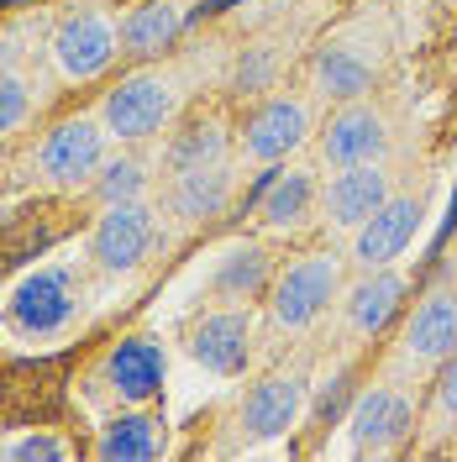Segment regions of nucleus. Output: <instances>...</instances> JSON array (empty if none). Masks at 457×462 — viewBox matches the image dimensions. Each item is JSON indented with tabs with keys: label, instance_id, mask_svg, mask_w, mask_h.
<instances>
[{
	"label": "nucleus",
	"instance_id": "f257e3e1",
	"mask_svg": "<svg viewBox=\"0 0 457 462\" xmlns=\"http://www.w3.org/2000/svg\"><path fill=\"white\" fill-rule=\"evenodd\" d=\"M342 300V258L337 253H305L268 284V316L279 331H311L315 320Z\"/></svg>",
	"mask_w": 457,
	"mask_h": 462
},
{
	"label": "nucleus",
	"instance_id": "f03ea898",
	"mask_svg": "<svg viewBox=\"0 0 457 462\" xmlns=\"http://www.w3.org/2000/svg\"><path fill=\"white\" fill-rule=\"evenodd\" d=\"M79 273L69 268V263H42V268H32L22 284L11 289V300H5V326L16 331V337H58L69 320L79 316Z\"/></svg>",
	"mask_w": 457,
	"mask_h": 462
},
{
	"label": "nucleus",
	"instance_id": "7ed1b4c3",
	"mask_svg": "<svg viewBox=\"0 0 457 462\" xmlns=\"http://www.w3.org/2000/svg\"><path fill=\"white\" fill-rule=\"evenodd\" d=\"M173 116V85L163 74H132L106 95L100 106V121L116 143H143L153 132H163Z\"/></svg>",
	"mask_w": 457,
	"mask_h": 462
},
{
	"label": "nucleus",
	"instance_id": "20e7f679",
	"mask_svg": "<svg viewBox=\"0 0 457 462\" xmlns=\"http://www.w3.org/2000/svg\"><path fill=\"white\" fill-rule=\"evenodd\" d=\"M153 242H158L153 210L143 200H121V205H106V216L95 221V231H89V258L100 263L106 273H132L153 253Z\"/></svg>",
	"mask_w": 457,
	"mask_h": 462
},
{
	"label": "nucleus",
	"instance_id": "39448f33",
	"mask_svg": "<svg viewBox=\"0 0 457 462\" xmlns=\"http://www.w3.org/2000/svg\"><path fill=\"white\" fill-rule=\"evenodd\" d=\"M426 200L421 195H389V200L373 210L363 226L352 231V263L358 268H389L410 253L415 231H421Z\"/></svg>",
	"mask_w": 457,
	"mask_h": 462
},
{
	"label": "nucleus",
	"instance_id": "423d86ee",
	"mask_svg": "<svg viewBox=\"0 0 457 462\" xmlns=\"http://www.w3.org/2000/svg\"><path fill=\"white\" fill-rule=\"evenodd\" d=\"M253 316L242 310V305H227V310H205L195 320V331H190V357L210 368V374L221 378H237L247 374V363H253Z\"/></svg>",
	"mask_w": 457,
	"mask_h": 462
},
{
	"label": "nucleus",
	"instance_id": "0eeeda50",
	"mask_svg": "<svg viewBox=\"0 0 457 462\" xmlns=\"http://www.w3.org/2000/svg\"><path fill=\"white\" fill-rule=\"evenodd\" d=\"M116 53H121V32L100 11H79V16H69L53 32V63L63 79H79V85L100 79L116 63Z\"/></svg>",
	"mask_w": 457,
	"mask_h": 462
},
{
	"label": "nucleus",
	"instance_id": "6e6552de",
	"mask_svg": "<svg viewBox=\"0 0 457 462\" xmlns=\"http://www.w3.org/2000/svg\"><path fill=\"white\" fill-rule=\"evenodd\" d=\"M347 431H352V452H363V457L395 452V447H405V436L415 431V404L389 383L363 389L352 415H347Z\"/></svg>",
	"mask_w": 457,
	"mask_h": 462
},
{
	"label": "nucleus",
	"instance_id": "1a4fd4ad",
	"mask_svg": "<svg viewBox=\"0 0 457 462\" xmlns=\"http://www.w3.org/2000/svg\"><path fill=\"white\" fill-rule=\"evenodd\" d=\"M106 137H111L106 121H89V116L58 121L53 132L42 137V147H37V163H42V173L53 184H85L106 163Z\"/></svg>",
	"mask_w": 457,
	"mask_h": 462
},
{
	"label": "nucleus",
	"instance_id": "9d476101",
	"mask_svg": "<svg viewBox=\"0 0 457 462\" xmlns=\"http://www.w3.org/2000/svg\"><path fill=\"white\" fill-rule=\"evenodd\" d=\"M389 169L384 163H352V169H337L331 184L321 189V216L331 231H358L378 205L389 200Z\"/></svg>",
	"mask_w": 457,
	"mask_h": 462
},
{
	"label": "nucleus",
	"instance_id": "9b49d317",
	"mask_svg": "<svg viewBox=\"0 0 457 462\" xmlns=\"http://www.w3.org/2000/svg\"><path fill=\"white\" fill-rule=\"evenodd\" d=\"M384 152H389V126H384V116L363 106V100H347L342 111L326 121V132H321V158L331 163V169H352V163H384Z\"/></svg>",
	"mask_w": 457,
	"mask_h": 462
},
{
	"label": "nucleus",
	"instance_id": "f8f14e48",
	"mask_svg": "<svg viewBox=\"0 0 457 462\" xmlns=\"http://www.w3.org/2000/svg\"><path fill=\"white\" fill-rule=\"evenodd\" d=\"M163 378H169V352L158 337H126L111 346L106 357V383L121 404H147L163 394Z\"/></svg>",
	"mask_w": 457,
	"mask_h": 462
},
{
	"label": "nucleus",
	"instance_id": "ddd939ff",
	"mask_svg": "<svg viewBox=\"0 0 457 462\" xmlns=\"http://www.w3.org/2000/svg\"><path fill=\"white\" fill-rule=\"evenodd\" d=\"M305 394H311L305 374L257 378L253 389H247V400H242V431L253 436V441H274V436H284L289 426L305 415Z\"/></svg>",
	"mask_w": 457,
	"mask_h": 462
},
{
	"label": "nucleus",
	"instance_id": "4468645a",
	"mask_svg": "<svg viewBox=\"0 0 457 462\" xmlns=\"http://www.w3.org/2000/svg\"><path fill=\"white\" fill-rule=\"evenodd\" d=\"M305 132H311V111H305V100L274 95V100H263V106L247 116L242 152H247L253 163H279V158H289L294 147L305 143Z\"/></svg>",
	"mask_w": 457,
	"mask_h": 462
},
{
	"label": "nucleus",
	"instance_id": "2eb2a0df",
	"mask_svg": "<svg viewBox=\"0 0 457 462\" xmlns=\"http://www.w3.org/2000/svg\"><path fill=\"white\" fill-rule=\"evenodd\" d=\"M400 346H405V357L421 363V368H442L452 357L457 352V294L452 289H431L426 300L410 310Z\"/></svg>",
	"mask_w": 457,
	"mask_h": 462
},
{
	"label": "nucleus",
	"instance_id": "dca6fc26",
	"mask_svg": "<svg viewBox=\"0 0 457 462\" xmlns=\"http://www.w3.org/2000/svg\"><path fill=\"white\" fill-rule=\"evenodd\" d=\"M405 273L389 263V268H363V279L352 289H342V316H347V331H358V337H378L389 320L405 310Z\"/></svg>",
	"mask_w": 457,
	"mask_h": 462
},
{
	"label": "nucleus",
	"instance_id": "f3484780",
	"mask_svg": "<svg viewBox=\"0 0 457 462\" xmlns=\"http://www.w3.org/2000/svg\"><path fill=\"white\" fill-rule=\"evenodd\" d=\"M231 169L227 163H205V169H184L173 173V216L201 226V221H216L231 205Z\"/></svg>",
	"mask_w": 457,
	"mask_h": 462
},
{
	"label": "nucleus",
	"instance_id": "a211bd4d",
	"mask_svg": "<svg viewBox=\"0 0 457 462\" xmlns=\"http://www.w3.org/2000/svg\"><path fill=\"white\" fill-rule=\"evenodd\" d=\"M163 447H169L163 426L153 415H143V410H132V415H116L111 426L100 431L95 452L106 462H153V457H163Z\"/></svg>",
	"mask_w": 457,
	"mask_h": 462
},
{
	"label": "nucleus",
	"instance_id": "6ab92c4d",
	"mask_svg": "<svg viewBox=\"0 0 457 462\" xmlns=\"http://www.w3.org/2000/svg\"><path fill=\"white\" fill-rule=\"evenodd\" d=\"M210 284H216L221 300H257V294H268V284H274L268 253H263L257 242H237V247H227V258L216 263Z\"/></svg>",
	"mask_w": 457,
	"mask_h": 462
},
{
	"label": "nucleus",
	"instance_id": "aec40b11",
	"mask_svg": "<svg viewBox=\"0 0 457 462\" xmlns=\"http://www.w3.org/2000/svg\"><path fill=\"white\" fill-rule=\"evenodd\" d=\"M315 200H321V189H315L311 169H279L268 179V189H263V221L274 231H289L311 216Z\"/></svg>",
	"mask_w": 457,
	"mask_h": 462
},
{
	"label": "nucleus",
	"instance_id": "412c9836",
	"mask_svg": "<svg viewBox=\"0 0 457 462\" xmlns=\"http://www.w3.org/2000/svg\"><path fill=\"white\" fill-rule=\"evenodd\" d=\"M373 85V69L368 58L358 53V48H321L315 58V89L326 95V100H363Z\"/></svg>",
	"mask_w": 457,
	"mask_h": 462
},
{
	"label": "nucleus",
	"instance_id": "4be33fe9",
	"mask_svg": "<svg viewBox=\"0 0 457 462\" xmlns=\"http://www.w3.org/2000/svg\"><path fill=\"white\" fill-rule=\"evenodd\" d=\"M173 37H179V11L163 5V0H147V5H137V11L121 22V53L158 58Z\"/></svg>",
	"mask_w": 457,
	"mask_h": 462
},
{
	"label": "nucleus",
	"instance_id": "5701e85b",
	"mask_svg": "<svg viewBox=\"0 0 457 462\" xmlns=\"http://www.w3.org/2000/svg\"><path fill=\"white\" fill-rule=\"evenodd\" d=\"M205 163H227V132H221V121H201V126L179 132V143L169 147V173L205 169Z\"/></svg>",
	"mask_w": 457,
	"mask_h": 462
},
{
	"label": "nucleus",
	"instance_id": "b1692460",
	"mask_svg": "<svg viewBox=\"0 0 457 462\" xmlns=\"http://www.w3.org/2000/svg\"><path fill=\"white\" fill-rule=\"evenodd\" d=\"M147 189V169L137 158H106L100 173H95V195L106 205H121V200H143Z\"/></svg>",
	"mask_w": 457,
	"mask_h": 462
},
{
	"label": "nucleus",
	"instance_id": "393cba45",
	"mask_svg": "<svg viewBox=\"0 0 457 462\" xmlns=\"http://www.w3.org/2000/svg\"><path fill=\"white\" fill-rule=\"evenodd\" d=\"M27 111H32L27 79H22L16 69H5V74H0V137H5V132H16V126L27 121Z\"/></svg>",
	"mask_w": 457,
	"mask_h": 462
},
{
	"label": "nucleus",
	"instance_id": "a878e982",
	"mask_svg": "<svg viewBox=\"0 0 457 462\" xmlns=\"http://www.w3.org/2000/svg\"><path fill=\"white\" fill-rule=\"evenodd\" d=\"M5 457H16V462H63L69 457V447L58 441V436H22V441H11L5 447Z\"/></svg>",
	"mask_w": 457,
	"mask_h": 462
},
{
	"label": "nucleus",
	"instance_id": "bb28decb",
	"mask_svg": "<svg viewBox=\"0 0 457 462\" xmlns=\"http://www.w3.org/2000/svg\"><path fill=\"white\" fill-rule=\"evenodd\" d=\"M436 415L442 420H457V352L436 368Z\"/></svg>",
	"mask_w": 457,
	"mask_h": 462
},
{
	"label": "nucleus",
	"instance_id": "cd10ccee",
	"mask_svg": "<svg viewBox=\"0 0 457 462\" xmlns=\"http://www.w3.org/2000/svg\"><path fill=\"white\" fill-rule=\"evenodd\" d=\"M268 74H274V58H268V53H253V58H242V69H237V85H242V89H263V85H268Z\"/></svg>",
	"mask_w": 457,
	"mask_h": 462
},
{
	"label": "nucleus",
	"instance_id": "c85d7f7f",
	"mask_svg": "<svg viewBox=\"0 0 457 462\" xmlns=\"http://www.w3.org/2000/svg\"><path fill=\"white\" fill-rule=\"evenodd\" d=\"M16 42H11V37H0V74H5V69H16Z\"/></svg>",
	"mask_w": 457,
	"mask_h": 462
},
{
	"label": "nucleus",
	"instance_id": "c756f323",
	"mask_svg": "<svg viewBox=\"0 0 457 462\" xmlns=\"http://www.w3.org/2000/svg\"><path fill=\"white\" fill-rule=\"evenodd\" d=\"M0 5H32V0H0Z\"/></svg>",
	"mask_w": 457,
	"mask_h": 462
}]
</instances>
